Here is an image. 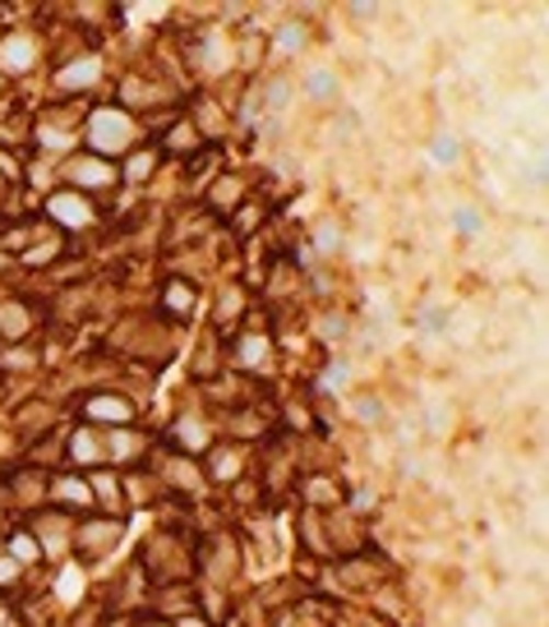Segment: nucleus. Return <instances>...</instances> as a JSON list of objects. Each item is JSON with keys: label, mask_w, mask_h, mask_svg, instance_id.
<instances>
[{"label": "nucleus", "mask_w": 549, "mask_h": 627, "mask_svg": "<svg viewBox=\"0 0 549 627\" xmlns=\"http://www.w3.org/2000/svg\"><path fill=\"white\" fill-rule=\"evenodd\" d=\"M79 139H83V152H98L106 157V162H121V157L148 139V129L139 116H129V111H121L116 102L106 106H93L88 111V121L79 125Z\"/></svg>", "instance_id": "nucleus-1"}, {"label": "nucleus", "mask_w": 549, "mask_h": 627, "mask_svg": "<svg viewBox=\"0 0 549 627\" xmlns=\"http://www.w3.org/2000/svg\"><path fill=\"white\" fill-rule=\"evenodd\" d=\"M75 415H79V424H93V430H135L139 401L121 388H93L75 401Z\"/></svg>", "instance_id": "nucleus-2"}, {"label": "nucleus", "mask_w": 549, "mask_h": 627, "mask_svg": "<svg viewBox=\"0 0 549 627\" xmlns=\"http://www.w3.org/2000/svg\"><path fill=\"white\" fill-rule=\"evenodd\" d=\"M60 181H65V190H75V194H83V198H93V204H98V198H106L121 185V171H116V162H106V157L75 148L60 162Z\"/></svg>", "instance_id": "nucleus-3"}, {"label": "nucleus", "mask_w": 549, "mask_h": 627, "mask_svg": "<svg viewBox=\"0 0 549 627\" xmlns=\"http://www.w3.org/2000/svg\"><path fill=\"white\" fill-rule=\"evenodd\" d=\"M42 217L52 221L56 236H79V231H93L102 221V208L93 204V198H83L75 190H52L47 198H42Z\"/></svg>", "instance_id": "nucleus-4"}, {"label": "nucleus", "mask_w": 549, "mask_h": 627, "mask_svg": "<svg viewBox=\"0 0 549 627\" xmlns=\"http://www.w3.org/2000/svg\"><path fill=\"white\" fill-rule=\"evenodd\" d=\"M102 75H106V65H102V52H79V56H70V60H60L56 70H52V93L56 98H79V102H88V93L102 83Z\"/></svg>", "instance_id": "nucleus-5"}, {"label": "nucleus", "mask_w": 549, "mask_h": 627, "mask_svg": "<svg viewBox=\"0 0 549 627\" xmlns=\"http://www.w3.org/2000/svg\"><path fill=\"white\" fill-rule=\"evenodd\" d=\"M125 535V517H88V522H75L70 531V549L79 554V563H98V558H112V549L121 545Z\"/></svg>", "instance_id": "nucleus-6"}, {"label": "nucleus", "mask_w": 549, "mask_h": 627, "mask_svg": "<svg viewBox=\"0 0 549 627\" xmlns=\"http://www.w3.org/2000/svg\"><path fill=\"white\" fill-rule=\"evenodd\" d=\"M42 56H47V47H42V37L28 33V29H10V33H0V79H28Z\"/></svg>", "instance_id": "nucleus-7"}, {"label": "nucleus", "mask_w": 549, "mask_h": 627, "mask_svg": "<svg viewBox=\"0 0 549 627\" xmlns=\"http://www.w3.org/2000/svg\"><path fill=\"white\" fill-rule=\"evenodd\" d=\"M199 194H204V213L208 217H231L250 198V181L240 171H217L208 181V190H199Z\"/></svg>", "instance_id": "nucleus-8"}, {"label": "nucleus", "mask_w": 549, "mask_h": 627, "mask_svg": "<svg viewBox=\"0 0 549 627\" xmlns=\"http://www.w3.org/2000/svg\"><path fill=\"white\" fill-rule=\"evenodd\" d=\"M42 323V314L28 296H5L0 300V342L14 346V342H37L33 332Z\"/></svg>", "instance_id": "nucleus-9"}, {"label": "nucleus", "mask_w": 549, "mask_h": 627, "mask_svg": "<svg viewBox=\"0 0 549 627\" xmlns=\"http://www.w3.org/2000/svg\"><path fill=\"white\" fill-rule=\"evenodd\" d=\"M204 480L213 485H236L240 480V470H245V443H227V438H217L208 453H204Z\"/></svg>", "instance_id": "nucleus-10"}, {"label": "nucleus", "mask_w": 549, "mask_h": 627, "mask_svg": "<svg viewBox=\"0 0 549 627\" xmlns=\"http://www.w3.org/2000/svg\"><path fill=\"white\" fill-rule=\"evenodd\" d=\"M65 461L79 466L83 476L88 470L106 466V430H93V424H79V430L65 438Z\"/></svg>", "instance_id": "nucleus-11"}, {"label": "nucleus", "mask_w": 549, "mask_h": 627, "mask_svg": "<svg viewBox=\"0 0 549 627\" xmlns=\"http://www.w3.org/2000/svg\"><path fill=\"white\" fill-rule=\"evenodd\" d=\"M158 167H162V152H158V144H135L129 148L121 162H116V171H121V185H129V190H144L152 175H158Z\"/></svg>", "instance_id": "nucleus-12"}, {"label": "nucleus", "mask_w": 549, "mask_h": 627, "mask_svg": "<svg viewBox=\"0 0 549 627\" xmlns=\"http://www.w3.org/2000/svg\"><path fill=\"white\" fill-rule=\"evenodd\" d=\"M194 305H199V286H194L190 277H167L162 290H158V314H167V319H190Z\"/></svg>", "instance_id": "nucleus-13"}, {"label": "nucleus", "mask_w": 549, "mask_h": 627, "mask_svg": "<svg viewBox=\"0 0 549 627\" xmlns=\"http://www.w3.org/2000/svg\"><path fill=\"white\" fill-rule=\"evenodd\" d=\"M250 290L245 286H240V282H227L222 286V296H217V305H213V328H236L240 319H245V314H250Z\"/></svg>", "instance_id": "nucleus-14"}, {"label": "nucleus", "mask_w": 549, "mask_h": 627, "mask_svg": "<svg viewBox=\"0 0 549 627\" xmlns=\"http://www.w3.org/2000/svg\"><path fill=\"white\" fill-rule=\"evenodd\" d=\"M42 365V351L37 342H14V346H0V369L10 378H24V374H37Z\"/></svg>", "instance_id": "nucleus-15"}, {"label": "nucleus", "mask_w": 549, "mask_h": 627, "mask_svg": "<svg viewBox=\"0 0 549 627\" xmlns=\"http://www.w3.org/2000/svg\"><path fill=\"white\" fill-rule=\"evenodd\" d=\"M227 221H231V240L240 244V240L259 236V227H263V221H268V208H263L259 198H245V204H240V208H236Z\"/></svg>", "instance_id": "nucleus-16"}, {"label": "nucleus", "mask_w": 549, "mask_h": 627, "mask_svg": "<svg viewBox=\"0 0 549 627\" xmlns=\"http://www.w3.org/2000/svg\"><path fill=\"white\" fill-rule=\"evenodd\" d=\"M300 47H310V24L305 19H282L273 33V56H296Z\"/></svg>", "instance_id": "nucleus-17"}, {"label": "nucleus", "mask_w": 549, "mask_h": 627, "mask_svg": "<svg viewBox=\"0 0 549 627\" xmlns=\"http://www.w3.org/2000/svg\"><path fill=\"white\" fill-rule=\"evenodd\" d=\"M300 499L319 512V508L342 503V499H346V489H342V485H333L328 476H305V480H300Z\"/></svg>", "instance_id": "nucleus-18"}, {"label": "nucleus", "mask_w": 549, "mask_h": 627, "mask_svg": "<svg viewBox=\"0 0 549 627\" xmlns=\"http://www.w3.org/2000/svg\"><path fill=\"white\" fill-rule=\"evenodd\" d=\"M305 98H310V102H319V106H328V102H338V93H342V79L333 75V70H323V65H319V70H310V75H305Z\"/></svg>", "instance_id": "nucleus-19"}, {"label": "nucleus", "mask_w": 549, "mask_h": 627, "mask_svg": "<svg viewBox=\"0 0 549 627\" xmlns=\"http://www.w3.org/2000/svg\"><path fill=\"white\" fill-rule=\"evenodd\" d=\"M5 554L14 558L19 568H37V563H42V545H37V535H33L28 526L10 535V549H5Z\"/></svg>", "instance_id": "nucleus-20"}, {"label": "nucleus", "mask_w": 549, "mask_h": 627, "mask_svg": "<svg viewBox=\"0 0 549 627\" xmlns=\"http://www.w3.org/2000/svg\"><path fill=\"white\" fill-rule=\"evenodd\" d=\"M314 254H328V259H333V254H342V244H346V236H342V227H338V221H319V227H314Z\"/></svg>", "instance_id": "nucleus-21"}, {"label": "nucleus", "mask_w": 549, "mask_h": 627, "mask_svg": "<svg viewBox=\"0 0 549 627\" xmlns=\"http://www.w3.org/2000/svg\"><path fill=\"white\" fill-rule=\"evenodd\" d=\"M430 152H434V162L453 167L457 157H462V139H457V134H448V129H438V134H434V144H430Z\"/></svg>", "instance_id": "nucleus-22"}, {"label": "nucleus", "mask_w": 549, "mask_h": 627, "mask_svg": "<svg viewBox=\"0 0 549 627\" xmlns=\"http://www.w3.org/2000/svg\"><path fill=\"white\" fill-rule=\"evenodd\" d=\"M346 338V314L342 309H323L319 314V342H342Z\"/></svg>", "instance_id": "nucleus-23"}, {"label": "nucleus", "mask_w": 549, "mask_h": 627, "mask_svg": "<svg viewBox=\"0 0 549 627\" xmlns=\"http://www.w3.org/2000/svg\"><path fill=\"white\" fill-rule=\"evenodd\" d=\"M356 420H361V424H379V420H384V401H375L369 392L356 397Z\"/></svg>", "instance_id": "nucleus-24"}, {"label": "nucleus", "mask_w": 549, "mask_h": 627, "mask_svg": "<svg viewBox=\"0 0 549 627\" xmlns=\"http://www.w3.org/2000/svg\"><path fill=\"white\" fill-rule=\"evenodd\" d=\"M453 227L462 231V236H476L480 227H485V221H480V213H476V208H457V213H453Z\"/></svg>", "instance_id": "nucleus-25"}, {"label": "nucleus", "mask_w": 549, "mask_h": 627, "mask_svg": "<svg viewBox=\"0 0 549 627\" xmlns=\"http://www.w3.org/2000/svg\"><path fill=\"white\" fill-rule=\"evenodd\" d=\"M175 627H217V623H208L199 609H190V614H181V618H171Z\"/></svg>", "instance_id": "nucleus-26"}, {"label": "nucleus", "mask_w": 549, "mask_h": 627, "mask_svg": "<svg viewBox=\"0 0 549 627\" xmlns=\"http://www.w3.org/2000/svg\"><path fill=\"white\" fill-rule=\"evenodd\" d=\"M10 194H14V190H10V181H5V175H0V213L10 208Z\"/></svg>", "instance_id": "nucleus-27"}, {"label": "nucleus", "mask_w": 549, "mask_h": 627, "mask_svg": "<svg viewBox=\"0 0 549 627\" xmlns=\"http://www.w3.org/2000/svg\"><path fill=\"white\" fill-rule=\"evenodd\" d=\"M5 267H14V259H10L5 250H0V273H5Z\"/></svg>", "instance_id": "nucleus-28"}, {"label": "nucleus", "mask_w": 549, "mask_h": 627, "mask_svg": "<svg viewBox=\"0 0 549 627\" xmlns=\"http://www.w3.org/2000/svg\"><path fill=\"white\" fill-rule=\"evenodd\" d=\"M0 609H5V600H0Z\"/></svg>", "instance_id": "nucleus-29"}]
</instances>
